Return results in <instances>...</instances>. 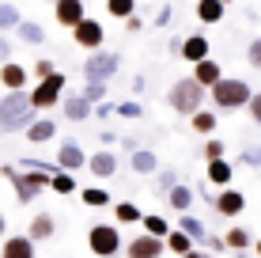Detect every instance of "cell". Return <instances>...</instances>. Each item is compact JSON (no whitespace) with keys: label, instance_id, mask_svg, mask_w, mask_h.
<instances>
[{"label":"cell","instance_id":"b9f144b4","mask_svg":"<svg viewBox=\"0 0 261 258\" xmlns=\"http://www.w3.org/2000/svg\"><path fill=\"white\" fill-rule=\"evenodd\" d=\"M246 61H250V68H257V73H261V34L246 46Z\"/></svg>","mask_w":261,"mask_h":258},{"label":"cell","instance_id":"f35d334b","mask_svg":"<svg viewBox=\"0 0 261 258\" xmlns=\"http://www.w3.org/2000/svg\"><path fill=\"white\" fill-rule=\"evenodd\" d=\"M118 118H129V122H140L144 118V106L137 99H121L118 103Z\"/></svg>","mask_w":261,"mask_h":258},{"label":"cell","instance_id":"3957f363","mask_svg":"<svg viewBox=\"0 0 261 258\" xmlns=\"http://www.w3.org/2000/svg\"><path fill=\"white\" fill-rule=\"evenodd\" d=\"M208 99H212L216 110H246L250 99H254V87H250L242 76H223L208 91Z\"/></svg>","mask_w":261,"mask_h":258},{"label":"cell","instance_id":"ee69618b","mask_svg":"<svg viewBox=\"0 0 261 258\" xmlns=\"http://www.w3.org/2000/svg\"><path fill=\"white\" fill-rule=\"evenodd\" d=\"M12 38H8V34H0V65H8V61H12Z\"/></svg>","mask_w":261,"mask_h":258},{"label":"cell","instance_id":"681fc988","mask_svg":"<svg viewBox=\"0 0 261 258\" xmlns=\"http://www.w3.org/2000/svg\"><path fill=\"white\" fill-rule=\"evenodd\" d=\"M140 27H144V19H140V15H133V19H125V31H129V34H137Z\"/></svg>","mask_w":261,"mask_h":258},{"label":"cell","instance_id":"9f6ffc18","mask_svg":"<svg viewBox=\"0 0 261 258\" xmlns=\"http://www.w3.org/2000/svg\"><path fill=\"white\" fill-rule=\"evenodd\" d=\"M220 4H235V0H220Z\"/></svg>","mask_w":261,"mask_h":258},{"label":"cell","instance_id":"bcb514c9","mask_svg":"<svg viewBox=\"0 0 261 258\" xmlns=\"http://www.w3.org/2000/svg\"><path fill=\"white\" fill-rule=\"evenodd\" d=\"M170 12H174V8H170V4H163V8L155 12V19H151V23H155V27H167V23H170Z\"/></svg>","mask_w":261,"mask_h":258},{"label":"cell","instance_id":"30bf717a","mask_svg":"<svg viewBox=\"0 0 261 258\" xmlns=\"http://www.w3.org/2000/svg\"><path fill=\"white\" fill-rule=\"evenodd\" d=\"M163 251H167V239H155V236L125 239V258H163Z\"/></svg>","mask_w":261,"mask_h":258},{"label":"cell","instance_id":"7402d4cb","mask_svg":"<svg viewBox=\"0 0 261 258\" xmlns=\"http://www.w3.org/2000/svg\"><path fill=\"white\" fill-rule=\"evenodd\" d=\"M53 137H57V118H49V114H38V122L27 129V140H31V145H49Z\"/></svg>","mask_w":261,"mask_h":258},{"label":"cell","instance_id":"ab89813d","mask_svg":"<svg viewBox=\"0 0 261 258\" xmlns=\"http://www.w3.org/2000/svg\"><path fill=\"white\" fill-rule=\"evenodd\" d=\"M106 91H110L106 84H84V91H80V95H84L91 106H98V103H106Z\"/></svg>","mask_w":261,"mask_h":258},{"label":"cell","instance_id":"6da1fadb","mask_svg":"<svg viewBox=\"0 0 261 258\" xmlns=\"http://www.w3.org/2000/svg\"><path fill=\"white\" fill-rule=\"evenodd\" d=\"M38 122V110L31 106V91H4L0 95V137L27 133Z\"/></svg>","mask_w":261,"mask_h":258},{"label":"cell","instance_id":"7a4b0ae2","mask_svg":"<svg viewBox=\"0 0 261 258\" xmlns=\"http://www.w3.org/2000/svg\"><path fill=\"white\" fill-rule=\"evenodd\" d=\"M204 99H208V91H204L193 76H178L174 84H170V91H167V106L174 114H190V118L197 110H204Z\"/></svg>","mask_w":261,"mask_h":258},{"label":"cell","instance_id":"f6af8a7d","mask_svg":"<svg viewBox=\"0 0 261 258\" xmlns=\"http://www.w3.org/2000/svg\"><path fill=\"white\" fill-rule=\"evenodd\" d=\"M118 114V103H98L95 106V118H114Z\"/></svg>","mask_w":261,"mask_h":258},{"label":"cell","instance_id":"d590c367","mask_svg":"<svg viewBox=\"0 0 261 258\" xmlns=\"http://www.w3.org/2000/svg\"><path fill=\"white\" fill-rule=\"evenodd\" d=\"M193 247H197V243H193V239L186 236V232H178V228H170V236H167V251H174L178 258H186V254L193 251Z\"/></svg>","mask_w":261,"mask_h":258},{"label":"cell","instance_id":"816d5d0a","mask_svg":"<svg viewBox=\"0 0 261 258\" xmlns=\"http://www.w3.org/2000/svg\"><path fill=\"white\" fill-rule=\"evenodd\" d=\"M186 258H216V254H212V251H204V247H193V251L186 254Z\"/></svg>","mask_w":261,"mask_h":258},{"label":"cell","instance_id":"484cf974","mask_svg":"<svg viewBox=\"0 0 261 258\" xmlns=\"http://www.w3.org/2000/svg\"><path fill=\"white\" fill-rule=\"evenodd\" d=\"M193 198H197V190L193 186H186V182H178L174 190L167 194V205L174 209V213H190V205H193Z\"/></svg>","mask_w":261,"mask_h":258},{"label":"cell","instance_id":"db71d44e","mask_svg":"<svg viewBox=\"0 0 261 258\" xmlns=\"http://www.w3.org/2000/svg\"><path fill=\"white\" fill-rule=\"evenodd\" d=\"M254 254L261 258V239H254Z\"/></svg>","mask_w":261,"mask_h":258},{"label":"cell","instance_id":"83f0119b","mask_svg":"<svg viewBox=\"0 0 261 258\" xmlns=\"http://www.w3.org/2000/svg\"><path fill=\"white\" fill-rule=\"evenodd\" d=\"M216 126H220V114H216V110H197L193 118H190V129L201 133V137H212Z\"/></svg>","mask_w":261,"mask_h":258},{"label":"cell","instance_id":"5bb4252c","mask_svg":"<svg viewBox=\"0 0 261 258\" xmlns=\"http://www.w3.org/2000/svg\"><path fill=\"white\" fill-rule=\"evenodd\" d=\"M27 76H31V68H27L23 61L0 65V87H4V91H27Z\"/></svg>","mask_w":261,"mask_h":258},{"label":"cell","instance_id":"2e32d148","mask_svg":"<svg viewBox=\"0 0 261 258\" xmlns=\"http://www.w3.org/2000/svg\"><path fill=\"white\" fill-rule=\"evenodd\" d=\"M27 236L34 239V243H46V239L57 236V217L53 213H34L31 224H27Z\"/></svg>","mask_w":261,"mask_h":258},{"label":"cell","instance_id":"ba28073f","mask_svg":"<svg viewBox=\"0 0 261 258\" xmlns=\"http://www.w3.org/2000/svg\"><path fill=\"white\" fill-rule=\"evenodd\" d=\"M72 42H76L80 50L95 53V50H102L106 31H102V23H98V19H91V15H87L84 23H76V27H72Z\"/></svg>","mask_w":261,"mask_h":258},{"label":"cell","instance_id":"9c48e42d","mask_svg":"<svg viewBox=\"0 0 261 258\" xmlns=\"http://www.w3.org/2000/svg\"><path fill=\"white\" fill-rule=\"evenodd\" d=\"M87 171H91L98 182H106V179H118V171H121L118 152H110V148H102V152H91V156H87Z\"/></svg>","mask_w":261,"mask_h":258},{"label":"cell","instance_id":"d6a6232c","mask_svg":"<svg viewBox=\"0 0 261 258\" xmlns=\"http://www.w3.org/2000/svg\"><path fill=\"white\" fill-rule=\"evenodd\" d=\"M114 217H118V224H140L144 220V213H140V205H133V201H114Z\"/></svg>","mask_w":261,"mask_h":258},{"label":"cell","instance_id":"8d00e7d4","mask_svg":"<svg viewBox=\"0 0 261 258\" xmlns=\"http://www.w3.org/2000/svg\"><path fill=\"white\" fill-rule=\"evenodd\" d=\"M201 156L208 159V163H212V159H227V145H223L220 137H204V145H201Z\"/></svg>","mask_w":261,"mask_h":258},{"label":"cell","instance_id":"8fae6325","mask_svg":"<svg viewBox=\"0 0 261 258\" xmlns=\"http://www.w3.org/2000/svg\"><path fill=\"white\" fill-rule=\"evenodd\" d=\"M57 167H61V171H72V175H76L80 167H87V152L80 148V140L65 137L57 145Z\"/></svg>","mask_w":261,"mask_h":258},{"label":"cell","instance_id":"c3c4849f","mask_svg":"<svg viewBox=\"0 0 261 258\" xmlns=\"http://www.w3.org/2000/svg\"><path fill=\"white\" fill-rule=\"evenodd\" d=\"M182 42H186V38H182V34H170V42H167V50H170V53H174V57H178V53H182Z\"/></svg>","mask_w":261,"mask_h":258},{"label":"cell","instance_id":"52a82bcc","mask_svg":"<svg viewBox=\"0 0 261 258\" xmlns=\"http://www.w3.org/2000/svg\"><path fill=\"white\" fill-rule=\"evenodd\" d=\"M65 73H53V76H46V80H38L34 84V91H31V106L38 114H46V110H53L61 99H65Z\"/></svg>","mask_w":261,"mask_h":258},{"label":"cell","instance_id":"44dd1931","mask_svg":"<svg viewBox=\"0 0 261 258\" xmlns=\"http://www.w3.org/2000/svg\"><path fill=\"white\" fill-rule=\"evenodd\" d=\"M178 57H182V61H190V65L204 61V57H208V38H204L201 31L186 34V42H182V53H178Z\"/></svg>","mask_w":261,"mask_h":258},{"label":"cell","instance_id":"7bdbcfd3","mask_svg":"<svg viewBox=\"0 0 261 258\" xmlns=\"http://www.w3.org/2000/svg\"><path fill=\"white\" fill-rule=\"evenodd\" d=\"M246 114H250V122H254V126H261V91H254V99H250Z\"/></svg>","mask_w":261,"mask_h":258},{"label":"cell","instance_id":"8992f818","mask_svg":"<svg viewBox=\"0 0 261 258\" xmlns=\"http://www.w3.org/2000/svg\"><path fill=\"white\" fill-rule=\"evenodd\" d=\"M121 68V53H110V50H95L87 53L84 61V84H110Z\"/></svg>","mask_w":261,"mask_h":258},{"label":"cell","instance_id":"f1b7e54d","mask_svg":"<svg viewBox=\"0 0 261 258\" xmlns=\"http://www.w3.org/2000/svg\"><path fill=\"white\" fill-rule=\"evenodd\" d=\"M223 243H227V251H250V247H254V236H250V228L235 224V228H227Z\"/></svg>","mask_w":261,"mask_h":258},{"label":"cell","instance_id":"1f68e13d","mask_svg":"<svg viewBox=\"0 0 261 258\" xmlns=\"http://www.w3.org/2000/svg\"><path fill=\"white\" fill-rule=\"evenodd\" d=\"M174 186H178V167H159V175H155V182H151V190H155L159 198H167Z\"/></svg>","mask_w":261,"mask_h":258},{"label":"cell","instance_id":"7c38bea8","mask_svg":"<svg viewBox=\"0 0 261 258\" xmlns=\"http://www.w3.org/2000/svg\"><path fill=\"white\" fill-rule=\"evenodd\" d=\"M53 19L72 31L76 23L87 19V4H84V0H57V4H53Z\"/></svg>","mask_w":261,"mask_h":258},{"label":"cell","instance_id":"cb8c5ba5","mask_svg":"<svg viewBox=\"0 0 261 258\" xmlns=\"http://www.w3.org/2000/svg\"><path fill=\"white\" fill-rule=\"evenodd\" d=\"M197 23H204V27H212V23H220L223 19V12H227V4H220V0H197Z\"/></svg>","mask_w":261,"mask_h":258},{"label":"cell","instance_id":"6f0895ef","mask_svg":"<svg viewBox=\"0 0 261 258\" xmlns=\"http://www.w3.org/2000/svg\"><path fill=\"white\" fill-rule=\"evenodd\" d=\"M49 4H57V0H49Z\"/></svg>","mask_w":261,"mask_h":258},{"label":"cell","instance_id":"ffe728a7","mask_svg":"<svg viewBox=\"0 0 261 258\" xmlns=\"http://www.w3.org/2000/svg\"><path fill=\"white\" fill-rule=\"evenodd\" d=\"M204 182L216 186V190H227V186L235 182V163H231V159H212L208 163V179Z\"/></svg>","mask_w":261,"mask_h":258},{"label":"cell","instance_id":"4fadbf2b","mask_svg":"<svg viewBox=\"0 0 261 258\" xmlns=\"http://www.w3.org/2000/svg\"><path fill=\"white\" fill-rule=\"evenodd\" d=\"M212 209L220 213V217H239V213H246V194L235 190V186H227V190H220V194H216Z\"/></svg>","mask_w":261,"mask_h":258},{"label":"cell","instance_id":"f907efd6","mask_svg":"<svg viewBox=\"0 0 261 258\" xmlns=\"http://www.w3.org/2000/svg\"><path fill=\"white\" fill-rule=\"evenodd\" d=\"M144 84H148V80H144L140 73H137V76H133V95H144Z\"/></svg>","mask_w":261,"mask_h":258},{"label":"cell","instance_id":"603a6c76","mask_svg":"<svg viewBox=\"0 0 261 258\" xmlns=\"http://www.w3.org/2000/svg\"><path fill=\"white\" fill-rule=\"evenodd\" d=\"M178 232H186L193 239V243H208V228H204V220H197L193 213H178Z\"/></svg>","mask_w":261,"mask_h":258},{"label":"cell","instance_id":"f546056e","mask_svg":"<svg viewBox=\"0 0 261 258\" xmlns=\"http://www.w3.org/2000/svg\"><path fill=\"white\" fill-rule=\"evenodd\" d=\"M49 190H57L61 198H68V194H80L76 175H72V171H61V167H57V171L49 175Z\"/></svg>","mask_w":261,"mask_h":258},{"label":"cell","instance_id":"d6986e66","mask_svg":"<svg viewBox=\"0 0 261 258\" xmlns=\"http://www.w3.org/2000/svg\"><path fill=\"white\" fill-rule=\"evenodd\" d=\"M34 247L38 243H34L27 232L23 236H8L4 243H0V258H34Z\"/></svg>","mask_w":261,"mask_h":258},{"label":"cell","instance_id":"4316f807","mask_svg":"<svg viewBox=\"0 0 261 258\" xmlns=\"http://www.w3.org/2000/svg\"><path fill=\"white\" fill-rule=\"evenodd\" d=\"M80 201H84L87 209H110L114 205L110 190H102V186H84V190H80Z\"/></svg>","mask_w":261,"mask_h":258},{"label":"cell","instance_id":"836d02e7","mask_svg":"<svg viewBox=\"0 0 261 258\" xmlns=\"http://www.w3.org/2000/svg\"><path fill=\"white\" fill-rule=\"evenodd\" d=\"M19 23H23V12L12 4V0H0V34H4V31H15Z\"/></svg>","mask_w":261,"mask_h":258},{"label":"cell","instance_id":"7dc6e473","mask_svg":"<svg viewBox=\"0 0 261 258\" xmlns=\"http://www.w3.org/2000/svg\"><path fill=\"white\" fill-rule=\"evenodd\" d=\"M98 140H102V148H114V145H118V133H114V129H102V133H98Z\"/></svg>","mask_w":261,"mask_h":258},{"label":"cell","instance_id":"4dcf8cb0","mask_svg":"<svg viewBox=\"0 0 261 258\" xmlns=\"http://www.w3.org/2000/svg\"><path fill=\"white\" fill-rule=\"evenodd\" d=\"M140 228H144V236H155V239H167V236H170V224L159 217V213H144Z\"/></svg>","mask_w":261,"mask_h":258},{"label":"cell","instance_id":"9a60e30c","mask_svg":"<svg viewBox=\"0 0 261 258\" xmlns=\"http://www.w3.org/2000/svg\"><path fill=\"white\" fill-rule=\"evenodd\" d=\"M61 118L65 122H91L95 106L87 103L84 95H65V99H61Z\"/></svg>","mask_w":261,"mask_h":258},{"label":"cell","instance_id":"e0dca14e","mask_svg":"<svg viewBox=\"0 0 261 258\" xmlns=\"http://www.w3.org/2000/svg\"><path fill=\"white\" fill-rule=\"evenodd\" d=\"M129 167L140 175V179H155V175H159V156L144 145V148H137V152L129 156Z\"/></svg>","mask_w":261,"mask_h":258},{"label":"cell","instance_id":"ac0fdd59","mask_svg":"<svg viewBox=\"0 0 261 258\" xmlns=\"http://www.w3.org/2000/svg\"><path fill=\"white\" fill-rule=\"evenodd\" d=\"M190 76H193L197 84L204 87V91H212V87H216V84L223 80V68H220V61L204 57V61H197V65H193V73H190Z\"/></svg>","mask_w":261,"mask_h":258},{"label":"cell","instance_id":"e575fe53","mask_svg":"<svg viewBox=\"0 0 261 258\" xmlns=\"http://www.w3.org/2000/svg\"><path fill=\"white\" fill-rule=\"evenodd\" d=\"M106 15L118 19V23L133 19V15H137V0H106Z\"/></svg>","mask_w":261,"mask_h":258},{"label":"cell","instance_id":"d4e9b609","mask_svg":"<svg viewBox=\"0 0 261 258\" xmlns=\"http://www.w3.org/2000/svg\"><path fill=\"white\" fill-rule=\"evenodd\" d=\"M15 34H19L23 46H46V27L34 23V19H23L19 27H15Z\"/></svg>","mask_w":261,"mask_h":258},{"label":"cell","instance_id":"60d3db41","mask_svg":"<svg viewBox=\"0 0 261 258\" xmlns=\"http://www.w3.org/2000/svg\"><path fill=\"white\" fill-rule=\"evenodd\" d=\"M239 163H242V167H254V171H257V167H261V145H250L246 152H239Z\"/></svg>","mask_w":261,"mask_h":258},{"label":"cell","instance_id":"277c9868","mask_svg":"<svg viewBox=\"0 0 261 258\" xmlns=\"http://www.w3.org/2000/svg\"><path fill=\"white\" fill-rule=\"evenodd\" d=\"M4 179H12L15 201L19 205H34L42 190H49V171H23V167H0Z\"/></svg>","mask_w":261,"mask_h":258},{"label":"cell","instance_id":"74e56055","mask_svg":"<svg viewBox=\"0 0 261 258\" xmlns=\"http://www.w3.org/2000/svg\"><path fill=\"white\" fill-rule=\"evenodd\" d=\"M53 73H61L53 57H38V61L31 65V76H34V80H46V76H53Z\"/></svg>","mask_w":261,"mask_h":258},{"label":"cell","instance_id":"11a10c76","mask_svg":"<svg viewBox=\"0 0 261 258\" xmlns=\"http://www.w3.org/2000/svg\"><path fill=\"white\" fill-rule=\"evenodd\" d=\"M235 258H250V251H235Z\"/></svg>","mask_w":261,"mask_h":258},{"label":"cell","instance_id":"f5cc1de1","mask_svg":"<svg viewBox=\"0 0 261 258\" xmlns=\"http://www.w3.org/2000/svg\"><path fill=\"white\" fill-rule=\"evenodd\" d=\"M8 239V220H4V213H0V243Z\"/></svg>","mask_w":261,"mask_h":258},{"label":"cell","instance_id":"5b68a950","mask_svg":"<svg viewBox=\"0 0 261 258\" xmlns=\"http://www.w3.org/2000/svg\"><path fill=\"white\" fill-rule=\"evenodd\" d=\"M87 251L95 258H118L125 254V236L118 224H91L87 228Z\"/></svg>","mask_w":261,"mask_h":258}]
</instances>
